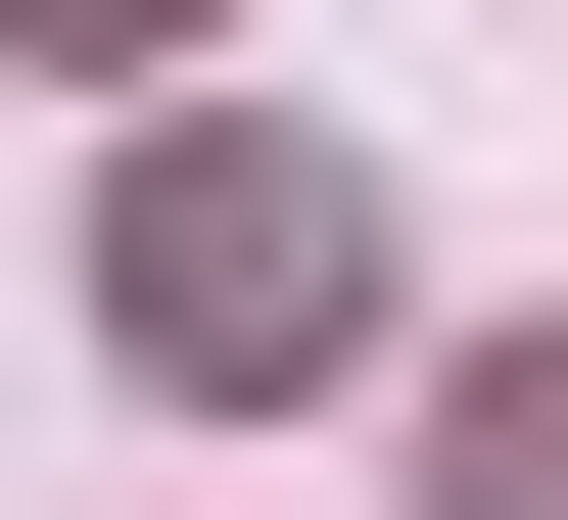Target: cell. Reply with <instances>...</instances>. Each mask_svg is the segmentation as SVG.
<instances>
[{
  "label": "cell",
  "instance_id": "1",
  "mask_svg": "<svg viewBox=\"0 0 568 520\" xmlns=\"http://www.w3.org/2000/svg\"><path fill=\"white\" fill-rule=\"evenodd\" d=\"M95 332L142 379H332V332H379V190H332V142H142L95 190Z\"/></svg>",
  "mask_w": 568,
  "mask_h": 520
},
{
  "label": "cell",
  "instance_id": "2",
  "mask_svg": "<svg viewBox=\"0 0 568 520\" xmlns=\"http://www.w3.org/2000/svg\"><path fill=\"white\" fill-rule=\"evenodd\" d=\"M426 473H474V520H568V332H474V426H426Z\"/></svg>",
  "mask_w": 568,
  "mask_h": 520
},
{
  "label": "cell",
  "instance_id": "3",
  "mask_svg": "<svg viewBox=\"0 0 568 520\" xmlns=\"http://www.w3.org/2000/svg\"><path fill=\"white\" fill-rule=\"evenodd\" d=\"M0 48H142V0H0Z\"/></svg>",
  "mask_w": 568,
  "mask_h": 520
}]
</instances>
